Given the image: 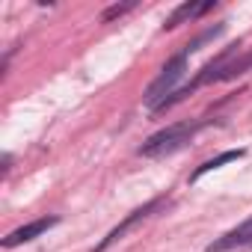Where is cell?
<instances>
[{"instance_id":"cell-1","label":"cell","mask_w":252,"mask_h":252,"mask_svg":"<svg viewBox=\"0 0 252 252\" xmlns=\"http://www.w3.org/2000/svg\"><path fill=\"white\" fill-rule=\"evenodd\" d=\"M205 125H211V119L199 116V119H190V122H175V125H166L158 134H152L143 146H140V155L143 158H166L178 149H184Z\"/></svg>"},{"instance_id":"cell-2","label":"cell","mask_w":252,"mask_h":252,"mask_svg":"<svg viewBox=\"0 0 252 252\" xmlns=\"http://www.w3.org/2000/svg\"><path fill=\"white\" fill-rule=\"evenodd\" d=\"M184 74H187V54L181 51V54H175L172 60H166V65L160 68V74L149 83V89H146V95H143V104L152 107V110H158V107L175 92V86L181 83Z\"/></svg>"},{"instance_id":"cell-3","label":"cell","mask_w":252,"mask_h":252,"mask_svg":"<svg viewBox=\"0 0 252 252\" xmlns=\"http://www.w3.org/2000/svg\"><path fill=\"white\" fill-rule=\"evenodd\" d=\"M163 205H166V196H155V199H149L146 205L134 208V211H131L128 217H125V220H122V222L116 225V228H110V231H107V237H104V240H101V243H98V246H95L92 252H107V249H110L113 243H119V240H122L125 234H128V231H134V228H137L140 222H146L149 217H155L158 211H163Z\"/></svg>"},{"instance_id":"cell-4","label":"cell","mask_w":252,"mask_h":252,"mask_svg":"<svg viewBox=\"0 0 252 252\" xmlns=\"http://www.w3.org/2000/svg\"><path fill=\"white\" fill-rule=\"evenodd\" d=\"M54 225H60V217H42V220H33V222H27V225L9 231L0 243H3V249H15V246H21V243H30V240H36V237H42V234L51 231Z\"/></svg>"},{"instance_id":"cell-5","label":"cell","mask_w":252,"mask_h":252,"mask_svg":"<svg viewBox=\"0 0 252 252\" xmlns=\"http://www.w3.org/2000/svg\"><path fill=\"white\" fill-rule=\"evenodd\" d=\"M246 246H252V217L234 225L231 231L220 234L214 243L205 246V252H231V249H246Z\"/></svg>"},{"instance_id":"cell-6","label":"cell","mask_w":252,"mask_h":252,"mask_svg":"<svg viewBox=\"0 0 252 252\" xmlns=\"http://www.w3.org/2000/svg\"><path fill=\"white\" fill-rule=\"evenodd\" d=\"M217 9V0H205V3H181L166 21H163V33L166 30H175V27H181V24H190V21H196V18H202L205 12H214Z\"/></svg>"},{"instance_id":"cell-7","label":"cell","mask_w":252,"mask_h":252,"mask_svg":"<svg viewBox=\"0 0 252 252\" xmlns=\"http://www.w3.org/2000/svg\"><path fill=\"white\" fill-rule=\"evenodd\" d=\"M246 158V152L243 149H231V152H222V155H217V158H211V160H205L202 166H196V172L190 175V184H196L202 175H208V172H214V169H220V166H225V163H234V160H243Z\"/></svg>"},{"instance_id":"cell-8","label":"cell","mask_w":252,"mask_h":252,"mask_svg":"<svg viewBox=\"0 0 252 252\" xmlns=\"http://www.w3.org/2000/svg\"><path fill=\"white\" fill-rule=\"evenodd\" d=\"M246 71H252V48H249V51H243V54H237V57L225 65V71L220 74V83L237 80V77H240V74H246Z\"/></svg>"},{"instance_id":"cell-9","label":"cell","mask_w":252,"mask_h":252,"mask_svg":"<svg viewBox=\"0 0 252 252\" xmlns=\"http://www.w3.org/2000/svg\"><path fill=\"white\" fill-rule=\"evenodd\" d=\"M225 33V24H217V27H208V30H202L196 39H190L187 45H184V54L190 57V54H196V51H202V45H208V42H214L217 36H222Z\"/></svg>"},{"instance_id":"cell-10","label":"cell","mask_w":252,"mask_h":252,"mask_svg":"<svg viewBox=\"0 0 252 252\" xmlns=\"http://www.w3.org/2000/svg\"><path fill=\"white\" fill-rule=\"evenodd\" d=\"M134 9H137L134 0H128V3H113V6H107V9L101 12V21L110 24V21H116V18H122V15H128V12H134Z\"/></svg>"},{"instance_id":"cell-11","label":"cell","mask_w":252,"mask_h":252,"mask_svg":"<svg viewBox=\"0 0 252 252\" xmlns=\"http://www.w3.org/2000/svg\"><path fill=\"white\" fill-rule=\"evenodd\" d=\"M9 166H12V158H9V155H3V175L9 172Z\"/></svg>"}]
</instances>
